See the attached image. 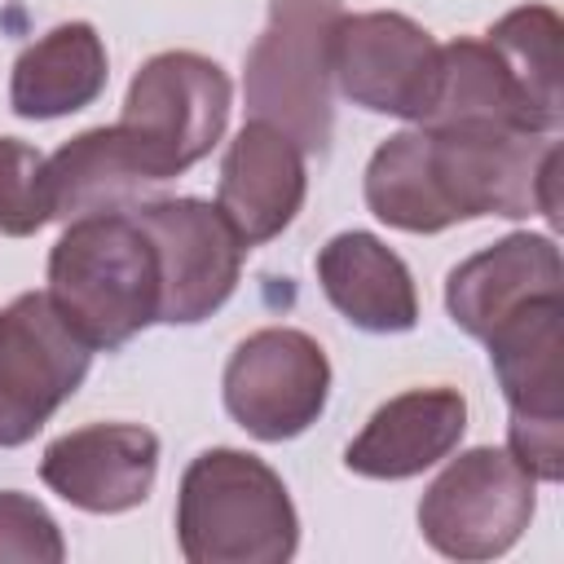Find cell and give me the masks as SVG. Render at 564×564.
Here are the masks:
<instances>
[{
	"instance_id": "cell-1",
	"label": "cell",
	"mask_w": 564,
	"mask_h": 564,
	"mask_svg": "<svg viewBox=\"0 0 564 564\" xmlns=\"http://www.w3.org/2000/svg\"><path fill=\"white\" fill-rule=\"evenodd\" d=\"M176 542L189 564H286L300 546V516L264 458L220 445L181 476Z\"/></svg>"
},
{
	"instance_id": "cell-2",
	"label": "cell",
	"mask_w": 564,
	"mask_h": 564,
	"mask_svg": "<svg viewBox=\"0 0 564 564\" xmlns=\"http://www.w3.org/2000/svg\"><path fill=\"white\" fill-rule=\"evenodd\" d=\"M48 295L88 348H123L159 322V260L132 212L70 220L48 251Z\"/></svg>"
},
{
	"instance_id": "cell-3",
	"label": "cell",
	"mask_w": 564,
	"mask_h": 564,
	"mask_svg": "<svg viewBox=\"0 0 564 564\" xmlns=\"http://www.w3.org/2000/svg\"><path fill=\"white\" fill-rule=\"evenodd\" d=\"M432 176L449 220L476 216H546L560 225V141L555 132H520L494 123L423 128Z\"/></svg>"
},
{
	"instance_id": "cell-4",
	"label": "cell",
	"mask_w": 564,
	"mask_h": 564,
	"mask_svg": "<svg viewBox=\"0 0 564 564\" xmlns=\"http://www.w3.org/2000/svg\"><path fill=\"white\" fill-rule=\"evenodd\" d=\"M344 18L339 0H269V22L247 48V110L282 128L304 154L330 145V35Z\"/></svg>"
},
{
	"instance_id": "cell-5",
	"label": "cell",
	"mask_w": 564,
	"mask_h": 564,
	"mask_svg": "<svg viewBox=\"0 0 564 564\" xmlns=\"http://www.w3.org/2000/svg\"><path fill=\"white\" fill-rule=\"evenodd\" d=\"M234 106L229 75L189 48L154 53L128 84L119 128L141 150L154 181H172L194 167L220 141Z\"/></svg>"
},
{
	"instance_id": "cell-6",
	"label": "cell",
	"mask_w": 564,
	"mask_h": 564,
	"mask_svg": "<svg viewBox=\"0 0 564 564\" xmlns=\"http://www.w3.org/2000/svg\"><path fill=\"white\" fill-rule=\"evenodd\" d=\"M485 344L511 410L507 449L533 480L555 485L564 476V295L533 300Z\"/></svg>"
},
{
	"instance_id": "cell-7",
	"label": "cell",
	"mask_w": 564,
	"mask_h": 564,
	"mask_svg": "<svg viewBox=\"0 0 564 564\" xmlns=\"http://www.w3.org/2000/svg\"><path fill=\"white\" fill-rule=\"evenodd\" d=\"M538 480L511 449L476 445L445 463L419 498V529L445 560H494L520 542L533 520Z\"/></svg>"
},
{
	"instance_id": "cell-8",
	"label": "cell",
	"mask_w": 564,
	"mask_h": 564,
	"mask_svg": "<svg viewBox=\"0 0 564 564\" xmlns=\"http://www.w3.org/2000/svg\"><path fill=\"white\" fill-rule=\"evenodd\" d=\"M93 348L48 291H22L0 308V449L26 445L88 379Z\"/></svg>"
},
{
	"instance_id": "cell-9",
	"label": "cell",
	"mask_w": 564,
	"mask_h": 564,
	"mask_svg": "<svg viewBox=\"0 0 564 564\" xmlns=\"http://www.w3.org/2000/svg\"><path fill=\"white\" fill-rule=\"evenodd\" d=\"M225 410L256 441H291L308 432L330 397V361L322 344L295 326L247 335L225 366Z\"/></svg>"
},
{
	"instance_id": "cell-10",
	"label": "cell",
	"mask_w": 564,
	"mask_h": 564,
	"mask_svg": "<svg viewBox=\"0 0 564 564\" xmlns=\"http://www.w3.org/2000/svg\"><path fill=\"white\" fill-rule=\"evenodd\" d=\"M132 216L159 260V322L194 326L212 317L234 295L247 256L220 207L203 198H145Z\"/></svg>"
},
{
	"instance_id": "cell-11",
	"label": "cell",
	"mask_w": 564,
	"mask_h": 564,
	"mask_svg": "<svg viewBox=\"0 0 564 564\" xmlns=\"http://www.w3.org/2000/svg\"><path fill=\"white\" fill-rule=\"evenodd\" d=\"M441 75V44L405 13H344L330 35V79L339 93L370 110L423 123Z\"/></svg>"
},
{
	"instance_id": "cell-12",
	"label": "cell",
	"mask_w": 564,
	"mask_h": 564,
	"mask_svg": "<svg viewBox=\"0 0 564 564\" xmlns=\"http://www.w3.org/2000/svg\"><path fill=\"white\" fill-rule=\"evenodd\" d=\"M159 436L141 423H88L57 436L40 458V480L70 507L119 516L150 498Z\"/></svg>"
},
{
	"instance_id": "cell-13",
	"label": "cell",
	"mask_w": 564,
	"mask_h": 564,
	"mask_svg": "<svg viewBox=\"0 0 564 564\" xmlns=\"http://www.w3.org/2000/svg\"><path fill=\"white\" fill-rule=\"evenodd\" d=\"M304 194H308L304 150L264 119L242 123L225 150L220 185H216V207L234 225L242 247L251 251L278 238L304 207Z\"/></svg>"
},
{
	"instance_id": "cell-14",
	"label": "cell",
	"mask_w": 564,
	"mask_h": 564,
	"mask_svg": "<svg viewBox=\"0 0 564 564\" xmlns=\"http://www.w3.org/2000/svg\"><path fill=\"white\" fill-rule=\"evenodd\" d=\"M546 295H564V264L551 234H507L445 278V308L471 339H489L507 317Z\"/></svg>"
},
{
	"instance_id": "cell-15",
	"label": "cell",
	"mask_w": 564,
	"mask_h": 564,
	"mask_svg": "<svg viewBox=\"0 0 564 564\" xmlns=\"http://www.w3.org/2000/svg\"><path fill=\"white\" fill-rule=\"evenodd\" d=\"M467 432V401L458 388H410L383 401L348 441L344 463L366 480H410L449 458Z\"/></svg>"
},
{
	"instance_id": "cell-16",
	"label": "cell",
	"mask_w": 564,
	"mask_h": 564,
	"mask_svg": "<svg viewBox=\"0 0 564 564\" xmlns=\"http://www.w3.org/2000/svg\"><path fill=\"white\" fill-rule=\"evenodd\" d=\"M163 185L145 167L141 150L128 141L119 123L88 128L70 137L57 154L44 159V203L48 220H84V216H110L132 212L150 198V189Z\"/></svg>"
},
{
	"instance_id": "cell-17",
	"label": "cell",
	"mask_w": 564,
	"mask_h": 564,
	"mask_svg": "<svg viewBox=\"0 0 564 564\" xmlns=\"http://www.w3.org/2000/svg\"><path fill=\"white\" fill-rule=\"evenodd\" d=\"M317 282L357 330L401 335L419 326V291L405 260L366 229H344L317 251Z\"/></svg>"
},
{
	"instance_id": "cell-18",
	"label": "cell",
	"mask_w": 564,
	"mask_h": 564,
	"mask_svg": "<svg viewBox=\"0 0 564 564\" xmlns=\"http://www.w3.org/2000/svg\"><path fill=\"white\" fill-rule=\"evenodd\" d=\"M106 44L93 22H62L26 44L9 75V106L22 119H62L106 93Z\"/></svg>"
},
{
	"instance_id": "cell-19",
	"label": "cell",
	"mask_w": 564,
	"mask_h": 564,
	"mask_svg": "<svg viewBox=\"0 0 564 564\" xmlns=\"http://www.w3.org/2000/svg\"><path fill=\"white\" fill-rule=\"evenodd\" d=\"M449 123H494V128H520L538 132L520 88L511 84L502 57L489 48V40H454L441 44V75L436 97L419 128H449Z\"/></svg>"
},
{
	"instance_id": "cell-20",
	"label": "cell",
	"mask_w": 564,
	"mask_h": 564,
	"mask_svg": "<svg viewBox=\"0 0 564 564\" xmlns=\"http://www.w3.org/2000/svg\"><path fill=\"white\" fill-rule=\"evenodd\" d=\"M560 13L546 4H520L502 13L485 40L502 57L511 84L524 97V110L538 132H560L564 123V97H560Z\"/></svg>"
},
{
	"instance_id": "cell-21",
	"label": "cell",
	"mask_w": 564,
	"mask_h": 564,
	"mask_svg": "<svg viewBox=\"0 0 564 564\" xmlns=\"http://www.w3.org/2000/svg\"><path fill=\"white\" fill-rule=\"evenodd\" d=\"M366 207L405 234H441L449 229V212L441 203L436 176H432V154H427V132L405 128L388 137L370 163H366Z\"/></svg>"
},
{
	"instance_id": "cell-22",
	"label": "cell",
	"mask_w": 564,
	"mask_h": 564,
	"mask_svg": "<svg viewBox=\"0 0 564 564\" xmlns=\"http://www.w3.org/2000/svg\"><path fill=\"white\" fill-rule=\"evenodd\" d=\"M48 225L44 154L18 137H0V234L31 238Z\"/></svg>"
},
{
	"instance_id": "cell-23",
	"label": "cell",
	"mask_w": 564,
	"mask_h": 564,
	"mask_svg": "<svg viewBox=\"0 0 564 564\" xmlns=\"http://www.w3.org/2000/svg\"><path fill=\"white\" fill-rule=\"evenodd\" d=\"M4 560H18V564H62L66 560L57 520L44 511V502H35L31 494H18V489H0V564Z\"/></svg>"
}]
</instances>
